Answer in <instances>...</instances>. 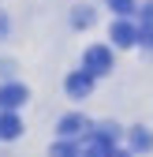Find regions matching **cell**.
<instances>
[{
	"label": "cell",
	"mask_w": 153,
	"mask_h": 157,
	"mask_svg": "<svg viewBox=\"0 0 153 157\" xmlns=\"http://www.w3.org/2000/svg\"><path fill=\"white\" fill-rule=\"evenodd\" d=\"M82 67H86L93 78H97V75H108V71H112V52H108L105 45H90V49H86Z\"/></svg>",
	"instance_id": "cell-1"
},
{
	"label": "cell",
	"mask_w": 153,
	"mask_h": 157,
	"mask_svg": "<svg viewBox=\"0 0 153 157\" xmlns=\"http://www.w3.org/2000/svg\"><path fill=\"white\" fill-rule=\"evenodd\" d=\"M26 97L30 90L23 82H4L0 86V109H19V105H26Z\"/></svg>",
	"instance_id": "cell-2"
},
{
	"label": "cell",
	"mask_w": 153,
	"mask_h": 157,
	"mask_svg": "<svg viewBox=\"0 0 153 157\" xmlns=\"http://www.w3.org/2000/svg\"><path fill=\"white\" fill-rule=\"evenodd\" d=\"M64 90H67L71 97H90V90H93V75H90L86 67H82V71H75V75H67Z\"/></svg>",
	"instance_id": "cell-3"
},
{
	"label": "cell",
	"mask_w": 153,
	"mask_h": 157,
	"mask_svg": "<svg viewBox=\"0 0 153 157\" xmlns=\"http://www.w3.org/2000/svg\"><path fill=\"white\" fill-rule=\"evenodd\" d=\"M112 41H116L120 49H131V45L138 41V30L131 26L127 19H116V23H112Z\"/></svg>",
	"instance_id": "cell-4"
},
{
	"label": "cell",
	"mask_w": 153,
	"mask_h": 157,
	"mask_svg": "<svg viewBox=\"0 0 153 157\" xmlns=\"http://www.w3.org/2000/svg\"><path fill=\"white\" fill-rule=\"evenodd\" d=\"M86 116H79V112H71V116H64V120H60V127H56V131H60V139H79V135H86Z\"/></svg>",
	"instance_id": "cell-5"
},
{
	"label": "cell",
	"mask_w": 153,
	"mask_h": 157,
	"mask_svg": "<svg viewBox=\"0 0 153 157\" xmlns=\"http://www.w3.org/2000/svg\"><path fill=\"white\" fill-rule=\"evenodd\" d=\"M108 153H112V135L97 131L86 139V157H108Z\"/></svg>",
	"instance_id": "cell-6"
},
{
	"label": "cell",
	"mask_w": 153,
	"mask_h": 157,
	"mask_svg": "<svg viewBox=\"0 0 153 157\" xmlns=\"http://www.w3.org/2000/svg\"><path fill=\"white\" fill-rule=\"evenodd\" d=\"M23 135V120L15 116V109H4L0 116V139H19Z\"/></svg>",
	"instance_id": "cell-7"
},
{
	"label": "cell",
	"mask_w": 153,
	"mask_h": 157,
	"mask_svg": "<svg viewBox=\"0 0 153 157\" xmlns=\"http://www.w3.org/2000/svg\"><path fill=\"white\" fill-rule=\"evenodd\" d=\"M149 146H153V135L146 127H135V131H131V150H135V153H146Z\"/></svg>",
	"instance_id": "cell-8"
},
{
	"label": "cell",
	"mask_w": 153,
	"mask_h": 157,
	"mask_svg": "<svg viewBox=\"0 0 153 157\" xmlns=\"http://www.w3.org/2000/svg\"><path fill=\"white\" fill-rule=\"evenodd\" d=\"M52 157H79V150H75L71 139H60V142L52 146Z\"/></svg>",
	"instance_id": "cell-9"
},
{
	"label": "cell",
	"mask_w": 153,
	"mask_h": 157,
	"mask_svg": "<svg viewBox=\"0 0 153 157\" xmlns=\"http://www.w3.org/2000/svg\"><path fill=\"white\" fill-rule=\"evenodd\" d=\"M108 8H112V11H116L120 19H127L131 11H135V0H108Z\"/></svg>",
	"instance_id": "cell-10"
},
{
	"label": "cell",
	"mask_w": 153,
	"mask_h": 157,
	"mask_svg": "<svg viewBox=\"0 0 153 157\" xmlns=\"http://www.w3.org/2000/svg\"><path fill=\"white\" fill-rule=\"evenodd\" d=\"M138 41H142V45H149V49H153V23H146V26H142V30H138Z\"/></svg>",
	"instance_id": "cell-11"
},
{
	"label": "cell",
	"mask_w": 153,
	"mask_h": 157,
	"mask_svg": "<svg viewBox=\"0 0 153 157\" xmlns=\"http://www.w3.org/2000/svg\"><path fill=\"white\" fill-rule=\"evenodd\" d=\"M75 23H79V26H90V23H93V15H90V8H79V15H75Z\"/></svg>",
	"instance_id": "cell-12"
},
{
	"label": "cell",
	"mask_w": 153,
	"mask_h": 157,
	"mask_svg": "<svg viewBox=\"0 0 153 157\" xmlns=\"http://www.w3.org/2000/svg\"><path fill=\"white\" fill-rule=\"evenodd\" d=\"M108 157H131V153H123V150H112V153H108Z\"/></svg>",
	"instance_id": "cell-13"
},
{
	"label": "cell",
	"mask_w": 153,
	"mask_h": 157,
	"mask_svg": "<svg viewBox=\"0 0 153 157\" xmlns=\"http://www.w3.org/2000/svg\"><path fill=\"white\" fill-rule=\"evenodd\" d=\"M4 30H8V19H4V15H0V34H4Z\"/></svg>",
	"instance_id": "cell-14"
}]
</instances>
